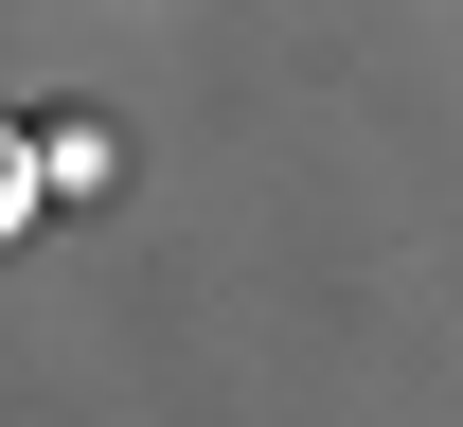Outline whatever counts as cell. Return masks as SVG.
Segmentation results:
<instances>
[{"label": "cell", "instance_id": "6da1fadb", "mask_svg": "<svg viewBox=\"0 0 463 427\" xmlns=\"http://www.w3.org/2000/svg\"><path fill=\"white\" fill-rule=\"evenodd\" d=\"M36 196H54V143H36V125H18V107H0V249H18V232H36Z\"/></svg>", "mask_w": 463, "mask_h": 427}]
</instances>
